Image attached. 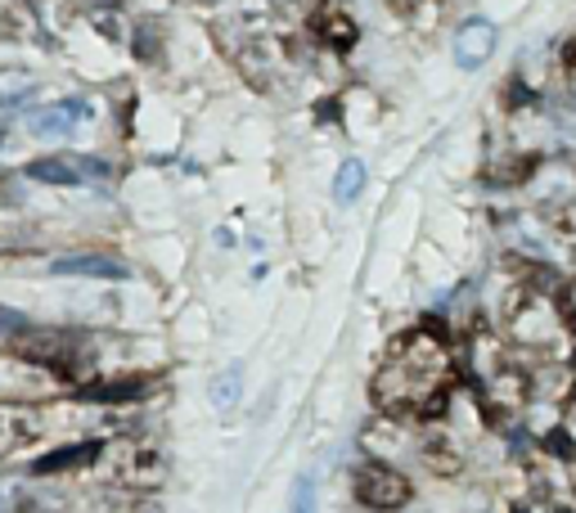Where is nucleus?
Returning a JSON list of instances; mask_svg holds the SVG:
<instances>
[{
    "mask_svg": "<svg viewBox=\"0 0 576 513\" xmlns=\"http://www.w3.org/2000/svg\"><path fill=\"white\" fill-rule=\"evenodd\" d=\"M419 460L428 464L437 477H455V473L464 469L460 450L450 446V433H428V437H423V441H419Z\"/></svg>",
    "mask_w": 576,
    "mask_h": 513,
    "instance_id": "obj_12",
    "label": "nucleus"
},
{
    "mask_svg": "<svg viewBox=\"0 0 576 513\" xmlns=\"http://www.w3.org/2000/svg\"><path fill=\"white\" fill-rule=\"evenodd\" d=\"M563 73H567V86L576 90V37L563 46Z\"/></svg>",
    "mask_w": 576,
    "mask_h": 513,
    "instance_id": "obj_21",
    "label": "nucleus"
},
{
    "mask_svg": "<svg viewBox=\"0 0 576 513\" xmlns=\"http://www.w3.org/2000/svg\"><path fill=\"white\" fill-rule=\"evenodd\" d=\"M450 383H455V365H450L446 334L437 329V320H423V324L406 329L401 338L387 343L370 392L383 414L428 424V419L446 414Z\"/></svg>",
    "mask_w": 576,
    "mask_h": 513,
    "instance_id": "obj_1",
    "label": "nucleus"
},
{
    "mask_svg": "<svg viewBox=\"0 0 576 513\" xmlns=\"http://www.w3.org/2000/svg\"><path fill=\"white\" fill-rule=\"evenodd\" d=\"M144 397H149V383H140V379L77 387V401H90V406H127V401H144Z\"/></svg>",
    "mask_w": 576,
    "mask_h": 513,
    "instance_id": "obj_11",
    "label": "nucleus"
},
{
    "mask_svg": "<svg viewBox=\"0 0 576 513\" xmlns=\"http://www.w3.org/2000/svg\"><path fill=\"white\" fill-rule=\"evenodd\" d=\"M356 500L374 509V513H401L410 500H414V487H410V477L401 469H392V464H360L356 469Z\"/></svg>",
    "mask_w": 576,
    "mask_h": 513,
    "instance_id": "obj_3",
    "label": "nucleus"
},
{
    "mask_svg": "<svg viewBox=\"0 0 576 513\" xmlns=\"http://www.w3.org/2000/svg\"><path fill=\"white\" fill-rule=\"evenodd\" d=\"M23 176L41 180V185H100V180L113 176V167L90 154H46V158L27 163Z\"/></svg>",
    "mask_w": 576,
    "mask_h": 513,
    "instance_id": "obj_4",
    "label": "nucleus"
},
{
    "mask_svg": "<svg viewBox=\"0 0 576 513\" xmlns=\"http://www.w3.org/2000/svg\"><path fill=\"white\" fill-rule=\"evenodd\" d=\"M167 482V460L154 441H131L123 456H117V469H113V487L123 491H158Z\"/></svg>",
    "mask_w": 576,
    "mask_h": 513,
    "instance_id": "obj_5",
    "label": "nucleus"
},
{
    "mask_svg": "<svg viewBox=\"0 0 576 513\" xmlns=\"http://www.w3.org/2000/svg\"><path fill=\"white\" fill-rule=\"evenodd\" d=\"M95 117V104L90 100H59V104H46L33 113V131L37 136H73V127H86Z\"/></svg>",
    "mask_w": 576,
    "mask_h": 513,
    "instance_id": "obj_9",
    "label": "nucleus"
},
{
    "mask_svg": "<svg viewBox=\"0 0 576 513\" xmlns=\"http://www.w3.org/2000/svg\"><path fill=\"white\" fill-rule=\"evenodd\" d=\"M23 329H33V320H27L23 311H14V307H0V338H14V334H23Z\"/></svg>",
    "mask_w": 576,
    "mask_h": 513,
    "instance_id": "obj_19",
    "label": "nucleus"
},
{
    "mask_svg": "<svg viewBox=\"0 0 576 513\" xmlns=\"http://www.w3.org/2000/svg\"><path fill=\"white\" fill-rule=\"evenodd\" d=\"M545 446H550L554 450V456H563V460H576V441L563 433V428H554L550 437H545Z\"/></svg>",
    "mask_w": 576,
    "mask_h": 513,
    "instance_id": "obj_20",
    "label": "nucleus"
},
{
    "mask_svg": "<svg viewBox=\"0 0 576 513\" xmlns=\"http://www.w3.org/2000/svg\"><path fill=\"white\" fill-rule=\"evenodd\" d=\"M366 163H360V158H347L343 167H338V176H333V198H338V203H356V194L360 190H366Z\"/></svg>",
    "mask_w": 576,
    "mask_h": 513,
    "instance_id": "obj_13",
    "label": "nucleus"
},
{
    "mask_svg": "<svg viewBox=\"0 0 576 513\" xmlns=\"http://www.w3.org/2000/svg\"><path fill=\"white\" fill-rule=\"evenodd\" d=\"M54 275H81V280H131L136 270H131V261L113 257V253H73V257H54Z\"/></svg>",
    "mask_w": 576,
    "mask_h": 513,
    "instance_id": "obj_8",
    "label": "nucleus"
},
{
    "mask_svg": "<svg viewBox=\"0 0 576 513\" xmlns=\"http://www.w3.org/2000/svg\"><path fill=\"white\" fill-rule=\"evenodd\" d=\"M293 513H316V482H311V473L297 477V487H293Z\"/></svg>",
    "mask_w": 576,
    "mask_h": 513,
    "instance_id": "obj_18",
    "label": "nucleus"
},
{
    "mask_svg": "<svg viewBox=\"0 0 576 513\" xmlns=\"http://www.w3.org/2000/svg\"><path fill=\"white\" fill-rule=\"evenodd\" d=\"M387 5H392V10H397L401 18H410V14H414V10L423 5V0H387Z\"/></svg>",
    "mask_w": 576,
    "mask_h": 513,
    "instance_id": "obj_22",
    "label": "nucleus"
},
{
    "mask_svg": "<svg viewBox=\"0 0 576 513\" xmlns=\"http://www.w3.org/2000/svg\"><path fill=\"white\" fill-rule=\"evenodd\" d=\"M104 437H90V441H68V446H59V450H50V456H37L33 460V477H59V473H81V469H90L100 456H104Z\"/></svg>",
    "mask_w": 576,
    "mask_h": 513,
    "instance_id": "obj_7",
    "label": "nucleus"
},
{
    "mask_svg": "<svg viewBox=\"0 0 576 513\" xmlns=\"http://www.w3.org/2000/svg\"><path fill=\"white\" fill-rule=\"evenodd\" d=\"M320 33H324V41L333 46V50H351L356 46V37H360V27L347 18V14H324V23H320Z\"/></svg>",
    "mask_w": 576,
    "mask_h": 513,
    "instance_id": "obj_15",
    "label": "nucleus"
},
{
    "mask_svg": "<svg viewBox=\"0 0 576 513\" xmlns=\"http://www.w3.org/2000/svg\"><path fill=\"white\" fill-rule=\"evenodd\" d=\"M27 100H37V81L23 73H0V108H23Z\"/></svg>",
    "mask_w": 576,
    "mask_h": 513,
    "instance_id": "obj_14",
    "label": "nucleus"
},
{
    "mask_svg": "<svg viewBox=\"0 0 576 513\" xmlns=\"http://www.w3.org/2000/svg\"><path fill=\"white\" fill-rule=\"evenodd\" d=\"M239 379H244V370H239V365H230L221 379H212V406H217V410H230V406L239 401Z\"/></svg>",
    "mask_w": 576,
    "mask_h": 513,
    "instance_id": "obj_16",
    "label": "nucleus"
},
{
    "mask_svg": "<svg viewBox=\"0 0 576 513\" xmlns=\"http://www.w3.org/2000/svg\"><path fill=\"white\" fill-rule=\"evenodd\" d=\"M0 513H50L41 496L33 491H10V487H0Z\"/></svg>",
    "mask_w": 576,
    "mask_h": 513,
    "instance_id": "obj_17",
    "label": "nucleus"
},
{
    "mask_svg": "<svg viewBox=\"0 0 576 513\" xmlns=\"http://www.w3.org/2000/svg\"><path fill=\"white\" fill-rule=\"evenodd\" d=\"M41 441V406L33 401H0V460Z\"/></svg>",
    "mask_w": 576,
    "mask_h": 513,
    "instance_id": "obj_6",
    "label": "nucleus"
},
{
    "mask_svg": "<svg viewBox=\"0 0 576 513\" xmlns=\"http://www.w3.org/2000/svg\"><path fill=\"white\" fill-rule=\"evenodd\" d=\"M491 50H496V27H491L487 18L460 23V33H455V64H460L464 73H473V68L487 64Z\"/></svg>",
    "mask_w": 576,
    "mask_h": 513,
    "instance_id": "obj_10",
    "label": "nucleus"
},
{
    "mask_svg": "<svg viewBox=\"0 0 576 513\" xmlns=\"http://www.w3.org/2000/svg\"><path fill=\"white\" fill-rule=\"evenodd\" d=\"M5 351L18 365H33L59 383L86 387L90 374H95V351H90L86 334H73V329H23V334L5 338Z\"/></svg>",
    "mask_w": 576,
    "mask_h": 513,
    "instance_id": "obj_2",
    "label": "nucleus"
}]
</instances>
